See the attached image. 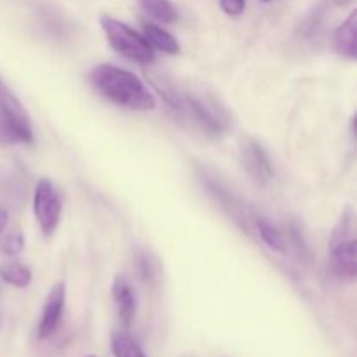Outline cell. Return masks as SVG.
Wrapping results in <instances>:
<instances>
[{
  "instance_id": "7a4b0ae2",
  "label": "cell",
  "mask_w": 357,
  "mask_h": 357,
  "mask_svg": "<svg viewBox=\"0 0 357 357\" xmlns=\"http://www.w3.org/2000/svg\"><path fill=\"white\" fill-rule=\"evenodd\" d=\"M101 28H103L107 40L121 56L128 58L129 61L139 63V65H152L155 61L153 47L145 40L143 35L129 28L122 21L112 16H101Z\"/></svg>"
},
{
  "instance_id": "8fae6325",
  "label": "cell",
  "mask_w": 357,
  "mask_h": 357,
  "mask_svg": "<svg viewBox=\"0 0 357 357\" xmlns=\"http://www.w3.org/2000/svg\"><path fill=\"white\" fill-rule=\"evenodd\" d=\"M0 278L14 288H26L31 282V272L20 261H7L0 265Z\"/></svg>"
},
{
  "instance_id": "4fadbf2b",
  "label": "cell",
  "mask_w": 357,
  "mask_h": 357,
  "mask_svg": "<svg viewBox=\"0 0 357 357\" xmlns=\"http://www.w3.org/2000/svg\"><path fill=\"white\" fill-rule=\"evenodd\" d=\"M143 9L162 23H174L178 20V10L169 0H139Z\"/></svg>"
},
{
  "instance_id": "2e32d148",
  "label": "cell",
  "mask_w": 357,
  "mask_h": 357,
  "mask_svg": "<svg viewBox=\"0 0 357 357\" xmlns=\"http://www.w3.org/2000/svg\"><path fill=\"white\" fill-rule=\"evenodd\" d=\"M0 143L2 145H16V143H24L23 136L13 126V122L0 112Z\"/></svg>"
},
{
  "instance_id": "277c9868",
  "label": "cell",
  "mask_w": 357,
  "mask_h": 357,
  "mask_svg": "<svg viewBox=\"0 0 357 357\" xmlns=\"http://www.w3.org/2000/svg\"><path fill=\"white\" fill-rule=\"evenodd\" d=\"M331 272L340 281H354L357 275V243L349 230H335L330 241Z\"/></svg>"
},
{
  "instance_id": "30bf717a",
  "label": "cell",
  "mask_w": 357,
  "mask_h": 357,
  "mask_svg": "<svg viewBox=\"0 0 357 357\" xmlns=\"http://www.w3.org/2000/svg\"><path fill=\"white\" fill-rule=\"evenodd\" d=\"M143 37L149 42L152 47L159 49V51L166 52V54H178L181 51V45L173 35L167 30H164L162 26L155 23H150V21H145L143 23Z\"/></svg>"
},
{
  "instance_id": "6da1fadb",
  "label": "cell",
  "mask_w": 357,
  "mask_h": 357,
  "mask_svg": "<svg viewBox=\"0 0 357 357\" xmlns=\"http://www.w3.org/2000/svg\"><path fill=\"white\" fill-rule=\"evenodd\" d=\"M89 80L98 93L103 94L119 107L146 112L153 110L157 105L155 96L143 84V80L119 66L108 65V63L94 66L89 72Z\"/></svg>"
},
{
  "instance_id": "ac0fdd59",
  "label": "cell",
  "mask_w": 357,
  "mask_h": 357,
  "mask_svg": "<svg viewBox=\"0 0 357 357\" xmlns=\"http://www.w3.org/2000/svg\"><path fill=\"white\" fill-rule=\"evenodd\" d=\"M7 220H9V215L3 208H0V234L3 232V229L7 227Z\"/></svg>"
},
{
  "instance_id": "5b68a950",
  "label": "cell",
  "mask_w": 357,
  "mask_h": 357,
  "mask_svg": "<svg viewBox=\"0 0 357 357\" xmlns=\"http://www.w3.org/2000/svg\"><path fill=\"white\" fill-rule=\"evenodd\" d=\"M0 112L13 122L14 128L21 132L24 143L33 142V128H31V117L23 107L16 94L13 93L6 80L0 77Z\"/></svg>"
},
{
  "instance_id": "9c48e42d",
  "label": "cell",
  "mask_w": 357,
  "mask_h": 357,
  "mask_svg": "<svg viewBox=\"0 0 357 357\" xmlns=\"http://www.w3.org/2000/svg\"><path fill=\"white\" fill-rule=\"evenodd\" d=\"M335 51L347 59L357 58V13L352 10L351 16L335 31Z\"/></svg>"
},
{
  "instance_id": "3957f363",
  "label": "cell",
  "mask_w": 357,
  "mask_h": 357,
  "mask_svg": "<svg viewBox=\"0 0 357 357\" xmlns=\"http://www.w3.org/2000/svg\"><path fill=\"white\" fill-rule=\"evenodd\" d=\"M33 215L44 236H52L61 218V199L47 178L38 180L33 192Z\"/></svg>"
},
{
  "instance_id": "5bb4252c",
  "label": "cell",
  "mask_w": 357,
  "mask_h": 357,
  "mask_svg": "<svg viewBox=\"0 0 357 357\" xmlns=\"http://www.w3.org/2000/svg\"><path fill=\"white\" fill-rule=\"evenodd\" d=\"M257 229L260 232V237L264 239V243L267 244L271 250L279 251V253H284L286 246H284V239L279 234V230L268 222L267 218H258L257 220Z\"/></svg>"
},
{
  "instance_id": "ffe728a7",
  "label": "cell",
  "mask_w": 357,
  "mask_h": 357,
  "mask_svg": "<svg viewBox=\"0 0 357 357\" xmlns=\"http://www.w3.org/2000/svg\"><path fill=\"white\" fill-rule=\"evenodd\" d=\"M260 2H271V0H260Z\"/></svg>"
},
{
  "instance_id": "e0dca14e",
  "label": "cell",
  "mask_w": 357,
  "mask_h": 357,
  "mask_svg": "<svg viewBox=\"0 0 357 357\" xmlns=\"http://www.w3.org/2000/svg\"><path fill=\"white\" fill-rule=\"evenodd\" d=\"M220 7L227 16H241L246 7V0H220Z\"/></svg>"
},
{
  "instance_id": "9a60e30c",
  "label": "cell",
  "mask_w": 357,
  "mask_h": 357,
  "mask_svg": "<svg viewBox=\"0 0 357 357\" xmlns=\"http://www.w3.org/2000/svg\"><path fill=\"white\" fill-rule=\"evenodd\" d=\"M24 248V234L21 230H14V232L7 234L0 243V251L7 257H16L23 251Z\"/></svg>"
},
{
  "instance_id": "ba28073f",
  "label": "cell",
  "mask_w": 357,
  "mask_h": 357,
  "mask_svg": "<svg viewBox=\"0 0 357 357\" xmlns=\"http://www.w3.org/2000/svg\"><path fill=\"white\" fill-rule=\"evenodd\" d=\"M112 296H114L121 323L124 324V328H129L136 316V295L132 286L122 274L115 275L114 284H112Z\"/></svg>"
},
{
  "instance_id": "44dd1931",
  "label": "cell",
  "mask_w": 357,
  "mask_h": 357,
  "mask_svg": "<svg viewBox=\"0 0 357 357\" xmlns=\"http://www.w3.org/2000/svg\"><path fill=\"white\" fill-rule=\"evenodd\" d=\"M87 357H96V356H87Z\"/></svg>"
},
{
  "instance_id": "d6986e66",
  "label": "cell",
  "mask_w": 357,
  "mask_h": 357,
  "mask_svg": "<svg viewBox=\"0 0 357 357\" xmlns=\"http://www.w3.org/2000/svg\"><path fill=\"white\" fill-rule=\"evenodd\" d=\"M337 2H338V3H340V6H344V3H347V2H349V0H337Z\"/></svg>"
},
{
  "instance_id": "7c38bea8",
  "label": "cell",
  "mask_w": 357,
  "mask_h": 357,
  "mask_svg": "<svg viewBox=\"0 0 357 357\" xmlns=\"http://www.w3.org/2000/svg\"><path fill=\"white\" fill-rule=\"evenodd\" d=\"M112 351L115 357H146L138 342L132 340L126 331L112 333Z\"/></svg>"
},
{
  "instance_id": "8992f818",
  "label": "cell",
  "mask_w": 357,
  "mask_h": 357,
  "mask_svg": "<svg viewBox=\"0 0 357 357\" xmlns=\"http://www.w3.org/2000/svg\"><path fill=\"white\" fill-rule=\"evenodd\" d=\"M241 162L246 173L258 183H267L274 176V167L264 146L255 139L248 138L241 146Z\"/></svg>"
},
{
  "instance_id": "52a82bcc",
  "label": "cell",
  "mask_w": 357,
  "mask_h": 357,
  "mask_svg": "<svg viewBox=\"0 0 357 357\" xmlns=\"http://www.w3.org/2000/svg\"><path fill=\"white\" fill-rule=\"evenodd\" d=\"M66 302V286L65 282H56L47 293L44 302V309H42L40 323H38V337L42 340L54 335L58 330L59 323L63 317V309H65Z\"/></svg>"
}]
</instances>
